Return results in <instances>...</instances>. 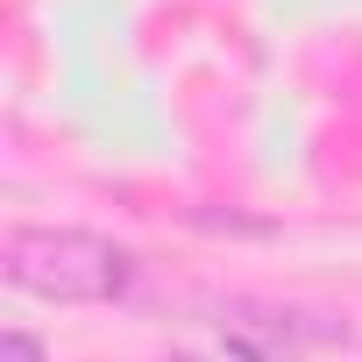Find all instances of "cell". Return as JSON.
Returning a JSON list of instances; mask_svg holds the SVG:
<instances>
[{"label":"cell","instance_id":"1","mask_svg":"<svg viewBox=\"0 0 362 362\" xmlns=\"http://www.w3.org/2000/svg\"><path fill=\"white\" fill-rule=\"evenodd\" d=\"M0 270H8L15 291L57 298V305H100L114 291H128V249L86 235V228H15L8 249H0Z\"/></svg>","mask_w":362,"mask_h":362},{"label":"cell","instance_id":"2","mask_svg":"<svg viewBox=\"0 0 362 362\" xmlns=\"http://www.w3.org/2000/svg\"><path fill=\"white\" fill-rule=\"evenodd\" d=\"M199 228H221V235H270V221H242V214H192Z\"/></svg>","mask_w":362,"mask_h":362},{"label":"cell","instance_id":"3","mask_svg":"<svg viewBox=\"0 0 362 362\" xmlns=\"http://www.w3.org/2000/svg\"><path fill=\"white\" fill-rule=\"evenodd\" d=\"M0 362H43V348L29 334H0Z\"/></svg>","mask_w":362,"mask_h":362}]
</instances>
